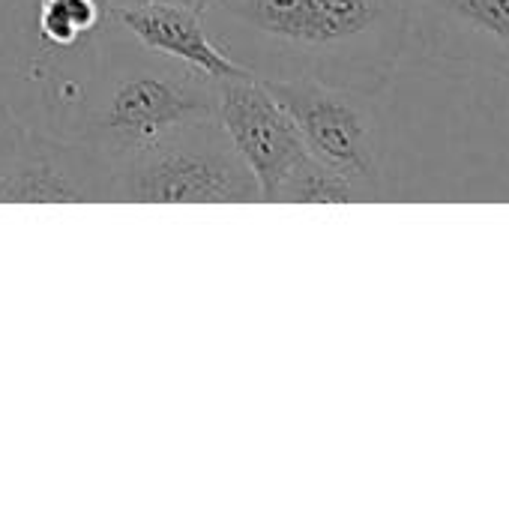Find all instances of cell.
Masks as SVG:
<instances>
[{
	"label": "cell",
	"mask_w": 509,
	"mask_h": 512,
	"mask_svg": "<svg viewBox=\"0 0 509 512\" xmlns=\"http://www.w3.org/2000/svg\"><path fill=\"white\" fill-rule=\"evenodd\" d=\"M213 39L255 78L381 93L411 39L414 0H213Z\"/></svg>",
	"instance_id": "obj_1"
},
{
	"label": "cell",
	"mask_w": 509,
	"mask_h": 512,
	"mask_svg": "<svg viewBox=\"0 0 509 512\" xmlns=\"http://www.w3.org/2000/svg\"><path fill=\"white\" fill-rule=\"evenodd\" d=\"M108 9H120V6H192L198 9V0H105Z\"/></svg>",
	"instance_id": "obj_12"
},
{
	"label": "cell",
	"mask_w": 509,
	"mask_h": 512,
	"mask_svg": "<svg viewBox=\"0 0 509 512\" xmlns=\"http://www.w3.org/2000/svg\"><path fill=\"white\" fill-rule=\"evenodd\" d=\"M372 198H378V192L321 165L312 156L285 186L279 204H351V201H372Z\"/></svg>",
	"instance_id": "obj_10"
},
{
	"label": "cell",
	"mask_w": 509,
	"mask_h": 512,
	"mask_svg": "<svg viewBox=\"0 0 509 512\" xmlns=\"http://www.w3.org/2000/svg\"><path fill=\"white\" fill-rule=\"evenodd\" d=\"M141 48L204 72L213 81L249 75L207 30V21L192 6H120L108 9Z\"/></svg>",
	"instance_id": "obj_7"
},
{
	"label": "cell",
	"mask_w": 509,
	"mask_h": 512,
	"mask_svg": "<svg viewBox=\"0 0 509 512\" xmlns=\"http://www.w3.org/2000/svg\"><path fill=\"white\" fill-rule=\"evenodd\" d=\"M114 165L99 153L33 126L21 129L15 153L0 171V204L24 201H111Z\"/></svg>",
	"instance_id": "obj_6"
},
{
	"label": "cell",
	"mask_w": 509,
	"mask_h": 512,
	"mask_svg": "<svg viewBox=\"0 0 509 512\" xmlns=\"http://www.w3.org/2000/svg\"><path fill=\"white\" fill-rule=\"evenodd\" d=\"M87 75L69 99L60 135L126 165L174 135L216 120V81L204 72L141 48L111 18L87 42Z\"/></svg>",
	"instance_id": "obj_2"
},
{
	"label": "cell",
	"mask_w": 509,
	"mask_h": 512,
	"mask_svg": "<svg viewBox=\"0 0 509 512\" xmlns=\"http://www.w3.org/2000/svg\"><path fill=\"white\" fill-rule=\"evenodd\" d=\"M108 21L105 0H39L36 30L48 48H84Z\"/></svg>",
	"instance_id": "obj_9"
},
{
	"label": "cell",
	"mask_w": 509,
	"mask_h": 512,
	"mask_svg": "<svg viewBox=\"0 0 509 512\" xmlns=\"http://www.w3.org/2000/svg\"><path fill=\"white\" fill-rule=\"evenodd\" d=\"M291 117L306 150L327 168L381 195V126L366 93L312 78H261Z\"/></svg>",
	"instance_id": "obj_4"
},
{
	"label": "cell",
	"mask_w": 509,
	"mask_h": 512,
	"mask_svg": "<svg viewBox=\"0 0 509 512\" xmlns=\"http://www.w3.org/2000/svg\"><path fill=\"white\" fill-rule=\"evenodd\" d=\"M438 33H453L509 63V0H423Z\"/></svg>",
	"instance_id": "obj_8"
},
{
	"label": "cell",
	"mask_w": 509,
	"mask_h": 512,
	"mask_svg": "<svg viewBox=\"0 0 509 512\" xmlns=\"http://www.w3.org/2000/svg\"><path fill=\"white\" fill-rule=\"evenodd\" d=\"M258 204L261 189L216 120L114 168L111 204Z\"/></svg>",
	"instance_id": "obj_3"
},
{
	"label": "cell",
	"mask_w": 509,
	"mask_h": 512,
	"mask_svg": "<svg viewBox=\"0 0 509 512\" xmlns=\"http://www.w3.org/2000/svg\"><path fill=\"white\" fill-rule=\"evenodd\" d=\"M21 129H24V123L15 120V114L0 102V171L9 162V156L15 153V144L21 138Z\"/></svg>",
	"instance_id": "obj_11"
},
{
	"label": "cell",
	"mask_w": 509,
	"mask_h": 512,
	"mask_svg": "<svg viewBox=\"0 0 509 512\" xmlns=\"http://www.w3.org/2000/svg\"><path fill=\"white\" fill-rule=\"evenodd\" d=\"M210 3H213V0H198V12H204V9H207Z\"/></svg>",
	"instance_id": "obj_13"
},
{
	"label": "cell",
	"mask_w": 509,
	"mask_h": 512,
	"mask_svg": "<svg viewBox=\"0 0 509 512\" xmlns=\"http://www.w3.org/2000/svg\"><path fill=\"white\" fill-rule=\"evenodd\" d=\"M216 123L252 171L261 201L279 204L285 186L312 159L291 117L255 75L216 81Z\"/></svg>",
	"instance_id": "obj_5"
}]
</instances>
